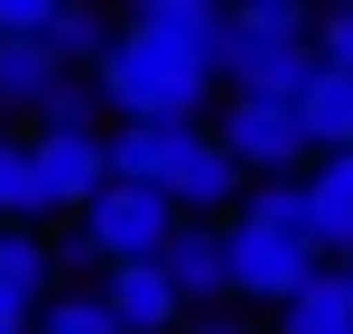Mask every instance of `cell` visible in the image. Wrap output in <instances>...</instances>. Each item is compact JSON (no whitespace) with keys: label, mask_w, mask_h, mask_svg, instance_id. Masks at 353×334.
I'll list each match as a JSON object with an SVG mask.
<instances>
[{"label":"cell","mask_w":353,"mask_h":334,"mask_svg":"<svg viewBox=\"0 0 353 334\" xmlns=\"http://www.w3.org/2000/svg\"><path fill=\"white\" fill-rule=\"evenodd\" d=\"M93 93H103L112 121H168V130H195L214 103V56H186L168 37H140L121 28L112 56L93 65Z\"/></svg>","instance_id":"obj_1"},{"label":"cell","mask_w":353,"mask_h":334,"mask_svg":"<svg viewBox=\"0 0 353 334\" xmlns=\"http://www.w3.org/2000/svg\"><path fill=\"white\" fill-rule=\"evenodd\" d=\"M84 251H93V269H140V260H168V242L186 232V213H176V195L168 186H103L84 205Z\"/></svg>","instance_id":"obj_2"},{"label":"cell","mask_w":353,"mask_h":334,"mask_svg":"<svg viewBox=\"0 0 353 334\" xmlns=\"http://www.w3.org/2000/svg\"><path fill=\"white\" fill-rule=\"evenodd\" d=\"M214 84H232L242 103H298V93L316 84V37H270V28H242V19L223 10Z\"/></svg>","instance_id":"obj_3"},{"label":"cell","mask_w":353,"mask_h":334,"mask_svg":"<svg viewBox=\"0 0 353 334\" xmlns=\"http://www.w3.org/2000/svg\"><path fill=\"white\" fill-rule=\"evenodd\" d=\"M223 269H232V298L288 306L298 288H316V242H298V232H261V223H223Z\"/></svg>","instance_id":"obj_4"},{"label":"cell","mask_w":353,"mask_h":334,"mask_svg":"<svg viewBox=\"0 0 353 334\" xmlns=\"http://www.w3.org/2000/svg\"><path fill=\"white\" fill-rule=\"evenodd\" d=\"M28 149H37V223H56V213L84 223V205L112 186L103 130H28Z\"/></svg>","instance_id":"obj_5"},{"label":"cell","mask_w":353,"mask_h":334,"mask_svg":"<svg viewBox=\"0 0 353 334\" xmlns=\"http://www.w3.org/2000/svg\"><path fill=\"white\" fill-rule=\"evenodd\" d=\"M214 140L232 149V167L261 186V176H288V167H307V130H298V103H242L232 93L223 103V121H214Z\"/></svg>","instance_id":"obj_6"},{"label":"cell","mask_w":353,"mask_h":334,"mask_svg":"<svg viewBox=\"0 0 353 334\" xmlns=\"http://www.w3.org/2000/svg\"><path fill=\"white\" fill-rule=\"evenodd\" d=\"M168 195H176V213H186V223H214V213H242L251 176L232 167V149L214 140V130H195L186 158H176V176H168Z\"/></svg>","instance_id":"obj_7"},{"label":"cell","mask_w":353,"mask_h":334,"mask_svg":"<svg viewBox=\"0 0 353 334\" xmlns=\"http://www.w3.org/2000/svg\"><path fill=\"white\" fill-rule=\"evenodd\" d=\"M195 130H205V121H195ZM195 130H168V121H112V130H103V167H112V186H168Z\"/></svg>","instance_id":"obj_8"},{"label":"cell","mask_w":353,"mask_h":334,"mask_svg":"<svg viewBox=\"0 0 353 334\" xmlns=\"http://www.w3.org/2000/svg\"><path fill=\"white\" fill-rule=\"evenodd\" d=\"M103 306H112V325H121V334H186V298L168 288L159 260L112 269V279H103Z\"/></svg>","instance_id":"obj_9"},{"label":"cell","mask_w":353,"mask_h":334,"mask_svg":"<svg viewBox=\"0 0 353 334\" xmlns=\"http://www.w3.org/2000/svg\"><path fill=\"white\" fill-rule=\"evenodd\" d=\"M168 288H176V298H186V306H205V316H214V306H223L232 298V269H223V223H186V232H176V242H168Z\"/></svg>","instance_id":"obj_10"},{"label":"cell","mask_w":353,"mask_h":334,"mask_svg":"<svg viewBox=\"0 0 353 334\" xmlns=\"http://www.w3.org/2000/svg\"><path fill=\"white\" fill-rule=\"evenodd\" d=\"M307 242L316 260H353V158L307 167Z\"/></svg>","instance_id":"obj_11"},{"label":"cell","mask_w":353,"mask_h":334,"mask_svg":"<svg viewBox=\"0 0 353 334\" xmlns=\"http://www.w3.org/2000/svg\"><path fill=\"white\" fill-rule=\"evenodd\" d=\"M298 130H307V158H353V74L316 65V84L298 93Z\"/></svg>","instance_id":"obj_12"},{"label":"cell","mask_w":353,"mask_h":334,"mask_svg":"<svg viewBox=\"0 0 353 334\" xmlns=\"http://www.w3.org/2000/svg\"><path fill=\"white\" fill-rule=\"evenodd\" d=\"M56 93H65V56L56 47H0V112L10 121H37Z\"/></svg>","instance_id":"obj_13"},{"label":"cell","mask_w":353,"mask_h":334,"mask_svg":"<svg viewBox=\"0 0 353 334\" xmlns=\"http://www.w3.org/2000/svg\"><path fill=\"white\" fill-rule=\"evenodd\" d=\"M47 288H56V251L37 232H0V316L47 306Z\"/></svg>","instance_id":"obj_14"},{"label":"cell","mask_w":353,"mask_h":334,"mask_svg":"<svg viewBox=\"0 0 353 334\" xmlns=\"http://www.w3.org/2000/svg\"><path fill=\"white\" fill-rule=\"evenodd\" d=\"M121 28L168 37V47H186V56H214V47H223V10H205V0H140Z\"/></svg>","instance_id":"obj_15"},{"label":"cell","mask_w":353,"mask_h":334,"mask_svg":"<svg viewBox=\"0 0 353 334\" xmlns=\"http://www.w3.org/2000/svg\"><path fill=\"white\" fill-rule=\"evenodd\" d=\"M0 232H37V149H28V130H0Z\"/></svg>","instance_id":"obj_16"},{"label":"cell","mask_w":353,"mask_h":334,"mask_svg":"<svg viewBox=\"0 0 353 334\" xmlns=\"http://www.w3.org/2000/svg\"><path fill=\"white\" fill-rule=\"evenodd\" d=\"M232 223H261V232H298L307 242V176H261V186L242 195V213Z\"/></svg>","instance_id":"obj_17"},{"label":"cell","mask_w":353,"mask_h":334,"mask_svg":"<svg viewBox=\"0 0 353 334\" xmlns=\"http://www.w3.org/2000/svg\"><path fill=\"white\" fill-rule=\"evenodd\" d=\"M37 334H121V325H112L103 288H65V298L37 306Z\"/></svg>","instance_id":"obj_18"},{"label":"cell","mask_w":353,"mask_h":334,"mask_svg":"<svg viewBox=\"0 0 353 334\" xmlns=\"http://www.w3.org/2000/svg\"><path fill=\"white\" fill-rule=\"evenodd\" d=\"M279 334H353V316H344V298L325 288V269H316V288H298V298L279 306Z\"/></svg>","instance_id":"obj_19"},{"label":"cell","mask_w":353,"mask_h":334,"mask_svg":"<svg viewBox=\"0 0 353 334\" xmlns=\"http://www.w3.org/2000/svg\"><path fill=\"white\" fill-rule=\"evenodd\" d=\"M37 130H103V93H93V74H65V93L37 112Z\"/></svg>","instance_id":"obj_20"},{"label":"cell","mask_w":353,"mask_h":334,"mask_svg":"<svg viewBox=\"0 0 353 334\" xmlns=\"http://www.w3.org/2000/svg\"><path fill=\"white\" fill-rule=\"evenodd\" d=\"M242 28H270V37H316V19L298 10V0H251V10H232Z\"/></svg>","instance_id":"obj_21"},{"label":"cell","mask_w":353,"mask_h":334,"mask_svg":"<svg viewBox=\"0 0 353 334\" xmlns=\"http://www.w3.org/2000/svg\"><path fill=\"white\" fill-rule=\"evenodd\" d=\"M316 65H344L353 74V10H325L316 19Z\"/></svg>","instance_id":"obj_22"},{"label":"cell","mask_w":353,"mask_h":334,"mask_svg":"<svg viewBox=\"0 0 353 334\" xmlns=\"http://www.w3.org/2000/svg\"><path fill=\"white\" fill-rule=\"evenodd\" d=\"M325 288L344 298V316H353V260H325Z\"/></svg>","instance_id":"obj_23"},{"label":"cell","mask_w":353,"mask_h":334,"mask_svg":"<svg viewBox=\"0 0 353 334\" xmlns=\"http://www.w3.org/2000/svg\"><path fill=\"white\" fill-rule=\"evenodd\" d=\"M186 334H251V325H242V316H223V306H214V316H195Z\"/></svg>","instance_id":"obj_24"},{"label":"cell","mask_w":353,"mask_h":334,"mask_svg":"<svg viewBox=\"0 0 353 334\" xmlns=\"http://www.w3.org/2000/svg\"><path fill=\"white\" fill-rule=\"evenodd\" d=\"M0 334H28V316H0Z\"/></svg>","instance_id":"obj_25"}]
</instances>
